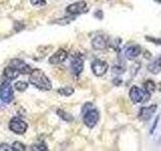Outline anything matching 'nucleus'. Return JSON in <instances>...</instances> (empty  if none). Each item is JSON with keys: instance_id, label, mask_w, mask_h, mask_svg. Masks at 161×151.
Returning a JSON list of instances; mask_svg holds the SVG:
<instances>
[{"instance_id": "obj_1", "label": "nucleus", "mask_w": 161, "mask_h": 151, "mask_svg": "<svg viewBox=\"0 0 161 151\" xmlns=\"http://www.w3.org/2000/svg\"><path fill=\"white\" fill-rule=\"evenodd\" d=\"M29 83L40 91H50L53 88L52 82L39 69L32 70L29 74Z\"/></svg>"}, {"instance_id": "obj_2", "label": "nucleus", "mask_w": 161, "mask_h": 151, "mask_svg": "<svg viewBox=\"0 0 161 151\" xmlns=\"http://www.w3.org/2000/svg\"><path fill=\"white\" fill-rule=\"evenodd\" d=\"M83 114H84L83 121L88 128H94L99 122L100 113L97 109L93 107V105L91 103H87L84 105Z\"/></svg>"}, {"instance_id": "obj_3", "label": "nucleus", "mask_w": 161, "mask_h": 151, "mask_svg": "<svg viewBox=\"0 0 161 151\" xmlns=\"http://www.w3.org/2000/svg\"><path fill=\"white\" fill-rule=\"evenodd\" d=\"M129 97L134 104L147 103L150 100L151 95L145 92L143 89L138 88L137 86H132L129 91Z\"/></svg>"}, {"instance_id": "obj_4", "label": "nucleus", "mask_w": 161, "mask_h": 151, "mask_svg": "<svg viewBox=\"0 0 161 151\" xmlns=\"http://www.w3.org/2000/svg\"><path fill=\"white\" fill-rule=\"evenodd\" d=\"M14 99V92L10 82L2 81L0 85V100L5 104H10Z\"/></svg>"}, {"instance_id": "obj_5", "label": "nucleus", "mask_w": 161, "mask_h": 151, "mask_svg": "<svg viewBox=\"0 0 161 151\" xmlns=\"http://www.w3.org/2000/svg\"><path fill=\"white\" fill-rule=\"evenodd\" d=\"M28 125L27 123L23 121L21 118L13 117L9 122V129L12 131L13 133L17 135H22L26 132Z\"/></svg>"}, {"instance_id": "obj_6", "label": "nucleus", "mask_w": 161, "mask_h": 151, "mask_svg": "<svg viewBox=\"0 0 161 151\" xmlns=\"http://www.w3.org/2000/svg\"><path fill=\"white\" fill-rule=\"evenodd\" d=\"M91 69H92V72L94 73L95 76L102 77V76H104L107 73V70L109 69V64L105 60L96 59L95 60H93L92 64H91Z\"/></svg>"}, {"instance_id": "obj_7", "label": "nucleus", "mask_w": 161, "mask_h": 151, "mask_svg": "<svg viewBox=\"0 0 161 151\" xmlns=\"http://www.w3.org/2000/svg\"><path fill=\"white\" fill-rule=\"evenodd\" d=\"M84 70V59L80 54H74L70 59V70L75 77H79Z\"/></svg>"}, {"instance_id": "obj_8", "label": "nucleus", "mask_w": 161, "mask_h": 151, "mask_svg": "<svg viewBox=\"0 0 161 151\" xmlns=\"http://www.w3.org/2000/svg\"><path fill=\"white\" fill-rule=\"evenodd\" d=\"M87 8H88L87 2L82 0V1H79V2H75V3L69 5V6L65 8V11H67V13H69V15L77 16V15H80L84 12H87Z\"/></svg>"}, {"instance_id": "obj_9", "label": "nucleus", "mask_w": 161, "mask_h": 151, "mask_svg": "<svg viewBox=\"0 0 161 151\" xmlns=\"http://www.w3.org/2000/svg\"><path fill=\"white\" fill-rule=\"evenodd\" d=\"M9 65H10V67L14 68L19 74H21V75H28L32 70L29 64H27L26 63L24 62V60H21L19 59H11V60H10V63H9Z\"/></svg>"}, {"instance_id": "obj_10", "label": "nucleus", "mask_w": 161, "mask_h": 151, "mask_svg": "<svg viewBox=\"0 0 161 151\" xmlns=\"http://www.w3.org/2000/svg\"><path fill=\"white\" fill-rule=\"evenodd\" d=\"M156 110H157V105H156V104L148 106V107H142L139 111L138 119L146 122V121H148V120L151 119V117L153 116V114L156 112Z\"/></svg>"}, {"instance_id": "obj_11", "label": "nucleus", "mask_w": 161, "mask_h": 151, "mask_svg": "<svg viewBox=\"0 0 161 151\" xmlns=\"http://www.w3.org/2000/svg\"><path fill=\"white\" fill-rule=\"evenodd\" d=\"M67 58H68L67 50H64V48H59L49 58L48 62L50 64H59L64 63L67 59Z\"/></svg>"}, {"instance_id": "obj_12", "label": "nucleus", "mask_w": 161, "mask_h": 151, "mask_svg": "<svg viewBox=\"0 0 161 151\" xmlns=\"http://www.w3.org/2000/svg\"><path fill=\"white\" fill-rule=\"evenodd\" d=\"M92 47L96 50H103L108 47V38L105 35L99 34L92 40Z\"/></svg>"}, {"instance_id": "obj_13", "label": "nucleus", "mask_w": 161, "mask_h": 151, "mask_svg": "<svg viewBox=\"0 0 161 151\" xmlns=\"http://www.w3.org/2000/svg\"><path fill=\"white\" fill-rule=\"evenodd\" d=\"M20 74L17 72L14 68L10 67L8 64L6 68L3 70V75H2V81H6V82H11V81L15 80Z\"/></svg>"}, {"instance_id": "obj_14", "label": "nucleus", "mask_w": 161, "mask_h": 151, "mask_svg": "<svg viewBox=\"0 0 161 151\" xmlns=\"http://www.w3.org/2000/svg\"><path fill=\"white\" fill-rule=\"evenodd\" d=\"M142 53V49H141V47L138 44H132L128 47L125 50V57L129 59H133L135 58L139 57Z\"/></svg>"}, {"instance_id": "obj_15", "label": "nucleus", "mask_w": 161, "mask_h": 151, "mask_svg": "<svg viewBox=\"0 0 161 151\" xmlns=\"http://www.w3.org/2000/svg\"><path fill=\"white\" fill-rule=\"evenodd\" d=\"M147 70L149 73L153 75H158L161 73V54L147 65Z\"/></svg>"}, {"instance_id": "obj_16", "label": "nucleus", "mask_w": 161, "mask_h": 151, "mask_svg": "<svg viewBox=\"0 0 161 151\" xmlns=\"http://www.w3.org/2000/svg\"><path fill=\"white\" fill-rule=\"evenodd\" d=\"M155 89H156V85L154 84L153 81L148 80V81H146V82H144V84H143V90L145 91V92H147L148 94L152 95L154 93Z\"/></svg>"}, {"instance_id": "obj_17", "label": "nucleus", "mask_w": 161, "mask_h": 151, "mask_svg": "<svg viewBox=\"0 0 161 151\" xmlns=\"http://www.w3.org/2000/svg\"><path fill=\"white\" fill-rule=\"evenodd\" d=\"M57 114L58 115L59 118H62L64 121H65V122H73V121H74V117H73V116L70 115V114H69V113H67L64 110L58 109L57 111Z\"/></svg>"}, {"instance_id": "obj_18", "label": "nucleus", "mask_w": 161, "mask_h": 151, "mask_svg": "<svg viewBox=\"0 0 161 151\" xmlns=\"http://www.w3.org/2000/svg\"><path fill=\"white\" fill-rule=\"evenodd\" d=\"M58 94H60L62 96H65V97H69L72 96L75 92V90L72 87H64V88H60L58 89Z\"/></svg>"}, {"instance_id": "obj_19", "label": "nucleus", "mask_w": 161, "mask_h": 151, "mask_svg": "<svg viewBox=\"0 0 161 151\" xmlns=\"http://www.w3.org/2000/svg\"><path fill=\"white\" fill-rule=\"evenodd\" d=\"M75 16H73L72 17H63V18H59L58 20H54V21H53V23H57V24H60V25H67L69 23H70L73 21V20H75Z\"/></svg>"}, {"instance_id": "obj_20", "label": "nucleus", "mask_w": 161, "mask_h": 151, "mask_svg": "<svg viewBox=\"0 0 161 151\" xmlns=\"http://www.w3.org/2000/svg\"><path fill=\"white\" fill-rule=\"evenodd\" d=\"M28 88V84L24 81H19V82L15 83L14 85V89L16 91H19V92H24L25 90Z\"/></svg>"}, {"instance_id": "obj_21", "label": "nucleus", "mask_w": 161, "mask_h": 151, "mask_svg": "<svg viewBox=\"0 0 161 151\" xmlns=\"http://www.w3.org/2000/svg\"><path fill=\"white\" fill-rule=\"evenodd\" d=\"M11 147H12V150H15V151H25L26 150V146H25L23 143L19 142V141L14 142Z\"/></svg>"}, {"instance_id": "obj_22", "label": "nucleus", "mask_w": 161, "mask_h": 151, "mask_svg": "<svg viewBox=\"0 0 161 151\" xmlns=\"http://www.w3.org/2000/svg\"><path fill=\"white\" fill-rule=\"evenodd\" d=\"M31 150H37V151H40V150H47V146L45 143L43 142H40V143H36V144H33L31 145Z\"/></svg>"}, {"instance_id": "obj_23", "label": "nucleus", "mask_w": 161, "mask_h": 151, "mask_svg": "<svg viewBox=\"0 0 161 151\" xmlns=\"http://www.w3.org/2000/svg\"><path fill=\"white\" fill-rule=\"evenodd\" d=\"M125 72V68H123L122 65H114L112 69V73L115 75H121Z\"/></svg>"}, {"instance_id": "obj_24", "label": "nucleus", "mask_w": 161, "mask_h": 151, "mask_svg": "<svg viewBox=\"0 0 161 151\" xmlns=\"http://www.w3.org/2000/svg\"><path fill=\"white\" fill-rule=\"evenodd\" d=\"M30 3L33 6H44L47 4V0H30Z\"/></svg>"}, {"instance_id": "obj_25", "label": "nucleus", "mask_w": 161, "mask_h": 151, "mask_svg": "<svg viewBox=\"0 0 161 151\" xmlns=\"http://www.w3.org/2000/svg\"><path fill=\"white\" fill-rule=\"evenodd\" d=\"M145 38L149 40V42H153L155 44H159L161 45V36L160 37H151V36H145Z\"/></svg>"}, {"instance_id": "obj_26", "label": "nucleus", "mask_w": 161, "mask_h": 151, "mask_svg": "<svg viewBox=\"0 0 161 151\" xmlns=\"http://www.w3.org/2000/svg\"><path fill=\"white\" fill-rule=\"evenodd\" d=\"M159 119H160V116H157L156 117V119H155V121H154V124H153V126L151 127V130H150V133L152 134L154 131H155V129H156V127H157V125H158V122H159Z\"/></svg>"}, {"instance_id": "obj_27", "label": "nucleus", "mask_w": 161, "mask_h": 151, "mask_svg": "<svg viewBox=\"0 0 161 151\" xmlns=\"http://www.w3.org/2000/svg\"><path fill=\"white\" fill-rule=\"evenodd\" d=\"M9 150H12V147H10L8 144H0V151H9Z\"/></svg>"}, {"instance_id": "obj_28", "label": "nucleus", "mask_w": 161, "mask_h": 151, "mask_svg": "<svg viewBox=\"0 0 161 151\" xmlns=\"http://www.w3.org/2000/svg\"><path fill=\"white\" fill-rule=\"evenodd\" d=\"M154 1H155L156 3H158V4H161V0H154Z\"/></svg>"}, {"instance_id": "obj_29", "label": "nucleus", "mask_w": 161, "mask_h": 151, "mask_svg": "<svg viewBox=\"0 0 161 151\" xmlns=\"http://www.w3.org/2000/svg\"><path fill=\"white\" fill-rule=\"evenodd\" d=\"M158 89L161 91V82H160V83H159V85H158Z\"/></svg>"}]
</instances>
